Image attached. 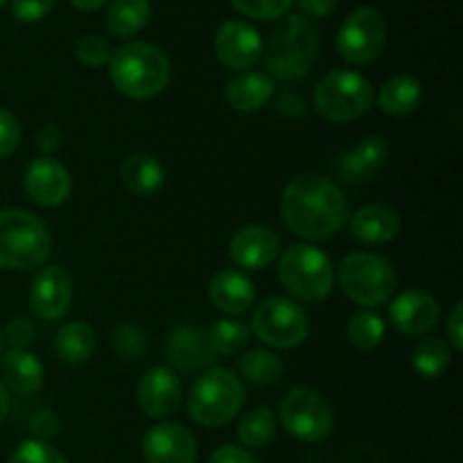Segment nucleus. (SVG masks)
Here are the masks:
<instances>
[{"mask_svg": "<svg viewBox=\"0 0 463 463\" xmlns=\"http://www.w3.org/2000/svg\"><path fill=\"white\" fill-rule=\"evenodd\" d=\"M276 84L267 72H238L233 80L226 84L224 99L233 111L238 113H256L265 107L274 95Z\"/></svg>", "mask_w": 463, "mask_h": 463, "instance_id": "25", "label": "nucleus"}, {"mask_svg": "<svg viewBox=\"0 0 463 463\" xmlns=\"http://www.w3.org/2000/svg\"><path fill=\"white\" fill-rule=\"evenodd\" d=\"M111 348L118 360L136 364V362H143L145 355H147V335L134 324H120L111 333Z\"/></svg>", "mask_w": 463, "mask_h": 463, "instance_id": "34", "label": "nucleus"}, {"mask_svg": "<svg viewBox=\"0 0 463 463\" xmlns=\"http://www.w3.org/2000/svg\"><path fill=\"white\" fill-rule=\"evenodd\" d=\"M231 5L240 14L256 21H279L289 12L294 0H231Z\"/></svg>", "mask_w": 463, "mask_h": 463, "instance_id": "36", "label": "nucleus"}, {"mask_svg": "<svg viewBox=\"0 0 463 463\" xmlns=\"http://www.w3.org/2000/svg\"><path fill=\"white\" fill-rule=\"evenodd\" d=\"M208 463H260L247 448L233 446V443H226V446H220L211 455V461Z\"/></svg>", "mask_w": 463, "mask_h": 463, "instance_id": "43", "label": "nucleus"}, {"mask_svg": "<svg viewBox=\"0 0 463 463\" xmlns=\"http://www.w3.org/2000/svg\"><path fill=\"white\" fill-rule=\"evenodd\" d=\"M72 7L80 9V12H95V9L104 7L109 0H71Z\"/></svg>", "mask_w": 463, "mask_h": 463, "instance_id": "47", "label": "nucleus"}, {"mask_svg": "<svg viewBox=\"0 0 463 463\" xmlns=\"http://www.w3.org/2000/svg\"><path fill=\"white\" fill-rule=\"evenodd\" d=\"M72 303V279L57 265L41 267L30 288V306L43 321H61Z\"/></svg>", "mask_w": 463, "mask_h": 463, "instance_id": "16", "label": "nucleus"}, {"mask_svg": "<svg viewBox=\"0 0 463 463\" xmlns=\"http://www.w3.org/2000/svg\"><path fill=\"white\" fill-rule=\"evenodd\" d=\"M61 131H59L57 127L45 125L41 127L39 134H36V147H39L45 156H50V154H54L61 147Z\"/></svg>", "mask_w": 463, "mask_h": 463, "instance_id": "45", "label": "nucleus"}, {"mask_svg": "<svg viewBox=\"0 0 463 463\" xmlns=\"http://www.w3.org/2000/svg\"><path fill=\"white\" fill-rule=\"evenodd\" d=\"M9 463H68L66 457L41 439H27L9 457Z\"/></svg>", "mask_w": 463, "mask_h": 463, "instance_id": "35", "label": "nucleus"}, {"mask_svg": "<svg viewBox=\"0 0 463 463\" xmlns=\"http://www.w3.org/2000/svg\"><path fill=\"white\" fill-rule=\"evenodd\" d=\"M265 52L260 32L247 21H224L215 34V54L222 66L247 72L256 66Z\"/></svg>", "mask_w": 463, "mask_h": 463, "instance_id": "12", "label": "nucleus"}, {"mask_svg": "<svg viewBox=\"0 0 463 463\" xmlns=\"http://www.w3.org/2000/svg\"><path fill=\"white\" fill-rule=\"evenodd\" d=\"M0 373H3L5 387L18 396H34L45 384V366L30 351L12 348V351L5 353Z\"/></svg>", "mask_w": 463, "mask_h": 463, "instance_id": "24", "label": "nucleus"}, {"mask_svg": "<svg viewBox=\"0 0 463 463\" xmlns=\"http://www.w3.org/2000/svg\"><path fill=\"white\" fill-rule=\"evenodd\" d=\"M208 339H211V348L215 357H231L240 355L247 351L249 339H251V328L240 319H220L213 324L208 330Z\"/></svg>", "mask_w": 463, "mask_h": 463, "instance_id": "32", "label": "nucleus"}, {"mask_svg": "<svg viewBox=\"0 0 463 463\" xmlns=\"http://www.w3.org/2000/svg\"><path fill=\"white\" fill-rule=\"evenodd\" d=\"M348 202L333 179L303 172L288 181L280 194V220L306 242H326L348 222Z\"/></svg>", "mask_w": 463, "mask_h": 463, "instance_id": "1", "label": "nucleus"}, {"mask_svg": "<svg viewBox=\"0 0 463 463\" xmlns=\"http://www.w3.org/2000/svg\"><path fill=\"white\" fill-rule=\"evenodd\" d=\"M240 378L258 387H271L279 383L285 373V364L279 355L265 351V348H253V351L240 353L238 360Z\"/></svg>", "mask_w": 463, "mask_h": 463, "instance_id": "29", "label": "nucleus"}, {"mask_svg": "<svg viewBox=\"0 0 463 463\" xmlns=\"http://www.w3.org/2000/svg\"><path fill=\"white\" fill-rule=\"evenodd\" d=\"M446 337H448V344H450L457 353L463 351V303L461 301H457L455 306H452L450 315H448Z\"/></svg>", "mask_w": 463, "mask_h": 463, "instance_id": "42", "label": "nucleus"}, {"mask_svg": "<svg viewBox=\"0 0 463 463\" xmlns=\"http://www.w3.org/2000/svg\"><path fill=\"white\" fill-rule=\"evenodd\" d=\"M279 430V416L271 407H256V410L247 411L240 419L238 425V439L242 441V448L249 450H262L269 446Z\"/></svg>", "mask_w": 463, "mask_h": 463, "instance_id": "30", "label": "nucleus"}, {"mask_svg": "<svg viewBox=\"0 0 463 463\" xmlns=\"http://www.w3.org/2000/svg\"><path fill=\"white\" fill-rule=\"evenodd\" d=\"M213 306L226 317H240L256 303V285L244 271L222 269L208 283Z\"/></svg>", "mask_w": 463, "mask_h": 463, "instance_id": "22", "label": "nucleus"}, {"mask_svg": "<svg viewBox=\"0 0 463 463\" xmlns=\"http://www.w3.org/2000/svg\"><path fill=\"white\" fill-rule=\"evenodd\" d=\"M21 122L7 109H0V158H9L21 147Z\"/></svg>", "mask_w": 463, "mask_h": 463, "instance_id": "38", "label": "nucleus"}, {"mask_svg": "<svg viewBox=\"0 0 463 463\" xmlns=\"http://www.w3.org/2000/svg\"><path fill=\"white\" fill-rule=\"evenodd\" d=\"M165 357L181 373H203L217 360L211 348L208 330L197 324H179L165 339Z\"/></svg>", "mask_w": 463, "mask_h": 463, "instance_id": "13", "label": "nucleus"}, {"mask_svg": "<svg viewBox=\"0 0 463 463\" xmlns=\"http://www.w3.org/2000/svg\"><path fill=\"white\" fill-rule=\"evenodd\" d=\"M279 419L294 439L306 443L324 441L335 428L333 407L312 387L289 389L279 402Z\"/></svg>", "mask_w": 463, "mask_h": 463, "instance_id": "10", "label": "nucleus"}, {"mask_svg": "<svg viewBox=\"0 0 463 463\" xmlns=\"http://www.w3.org/2000/svg\"><path fill=\"white\" fill-rule=\"evenodd\" d=\"M95 330L84 321H71L61 326L54 337V353L59 362L66 366H81L93 357L95 353Z\"/></svg>", "mask_w": 463, "mask_h": 463, "instance_id": "28", "label": "nucleus"}, {"mask_svg": "<svg viewBox=\"0 0 463 463\" xmlns=\"http://www.w3.org/2000/svg\"><path fill=\"white\" fill-rule=\"evenodd\" d=\"M181 396H184L181 380L170 366L149 369L136 387V402L149 419H167L175 414L181 405Z\"/></svg>", "mask_w": 463, "mask_h": 463, "instance_id": "18", "label": "nucleus"}, {"mask_svg": "<svg viewBox=\"0 0 463 463\" xmlns=\"http://www.w3.org/2000/svg\"><path fill=\"white\" fill-rule=\"evenodd\" d=\"M32 339H34V328H32V324L27 319L9 321L7 328L3 330V342L16 348V351H25V346Z\"/></svg>", "mask_w": 463, "mask_h": 463, "instance_id": "40", "label": "nucleus"}, {"mask_svg": "<svg viewBox=\"0 0 463 463\" xmlns=\"http://www.w3.org/2000/svg\"><path fill=\"white\" fill-rule=\"evenodd\" d=\"M411 366L423 380H437L450 366V346L441 337H423L411 348Z\"/></svg>", "mask_w": 463, "mask_h": 463, "instance_id": "31", "label": "nucleus"}, {"mask_svg": "<svg viewBox=\"0 0 463 463\" xmlns=\"http://www.w3.org/2000/svg\"><path fill=\"white\" fill-rule=\"evenodd\" d=\"M389 319L405 337H425L441 319V303L425 289H407L392 301Z\"/></svg>", "mask_w": 463, "mask_h": 463, "instance_id": "15", "label": "nucleus"}, {"mask_svg": "<svg viewBox=\"0 0 463 463\" xmlns=\"http://www.w3.org/2000/svg\"><path fill=\"white\" fill-rule=\"evenodd\" d=\"M57 0H12V14L21 23L43 21L54 9Z\"/></svg>", "mask_w": 463, "mask_h": 463, "instance_id": "39", "label": "nucleus"}, {"mask_svg": "<svg viewBox=\"0 0 463 463\" xmlns=\"http://www.w3.org/2000/svg\"><path fill=\"white\" fill-rule=\"evenodd\" d=\"M52 253L48 226L21 208L0 211V269L30 271L43 267Z\"/></svg>", "mask_w": 463, "mask_h": 463, "instance_id": "5", "label": "nucleus"}, {"mask_svg": "<svg viewBox=\"0 0 463 463\" xmlns=\"http://www.w3.org/2000/svg\"><path fill=\"white\" fill-rule=\"evenodd\" d=\"M197 455V439L181 423H158L143 437V457L147 463H194Z\"/></svg>", "mask_w": 463, "mask_h": 463, "instance_id": "19", "label": "nucleus"}, {"mask_svg": "<svg viewBox=\"0 0 463 463\" xmlns=\"http://www.w3.org/2000/svg\"><path fill=\"white\" fill-rule=\"evenodd\" d=\"M342 292L357 306L373 310L392 301L398 276L387 258L371 251H353L339 262L335 274Z\"/></svg>", "mask_w": 463, "mask_h": 463, "instance_id": "6", "label": "nucleus"}, {"mask_svg": "<svg viewBox=\"0 0 463 463\" xmlns=\"http://www.w3.org/2000/svg\"><path fill=\"white\" fill-rule=\"evenodd\" d=\"M279 280L297 301L321 303L335 289V267L321 249L292 244L279 256Z\"/></svg>", "mask_w": 463, "mask_h": 463, "instance_id": "7", "label": "nucleus"}, {"mask_svg": "<svg viewBox=\"0 0 463 463\" xmlns=\"http://www.w3.org/2000/svg\"><path fill=\"white\" fill-rule=\"evenodd\" d=\"M423 102V86L411 75H396L383 84L378 93L380 111L392 118L411 116Z\"/></svg>", "mask_w": 463, "mask_h": 463, "instance_id": "26", "label": "nucleus"}, {"mask_svg": "<svg viewBox=\"0 0 463 463\" xmlns=\"http://www.w3.org/2000/svg\"><path fill=\"white\" fill-rule=\"evenodd\" d=\"M9 407H12V396H9V389L5 387L3 380H0V423L7 419Z\"/></svg>", "mask_w": 463, "mask_h": 463, "instance_id": "46", "label": "nucleus"}, {"mask_svg": "<svg viewBox=\"0 0 463 463\" xmlns=\"http://www.w3.org/2000/svg\"><path fill=\"white\" fill-rule=\"evenodd\" d=\"M387 36L389 27L384 14L380 9L364 5V7H357L355 12L344 18L335 45H337L339 57L346 63L366 66V63H373L383 54L384 45H387Z\"/></svg>", "mask_w": 463, "mask_h": 463, "instance_id": "11", "label": "nucleus"}, {"mask_svg": "<svg viewBox=\"0 0 463 463\" xmlns=\"http://www.w3.org/2000/svg\"><path fill=\"white\" fill-rule=\"evenodd\" d=\"M348 233L360 244H389L401 233V215L389 203H366L348 215Z\"/></svg>", "mask_w": 463, "mask_h": 463, "instance_id": "21", "label": "nucleus"}, {"mask_svg": "<svg viewBox=\"0 0 463 463\" xmlns=\"http://www.w3.org/2000/svg\"><path fill=\"white\" fill-rule=\"evenodd\" d=\"M251 333L267 346L289 351L301 346L310 335V317L301 303L283 297H269L253 310Z\"/></svg>", "mask_w": 463, "mask_h": 463, "instance_id": "9", "label": "nucleus"}, {"mask_svg": "<svg viewBox=\"0 0 463 463\" xmlns=\"http://www.w3.org/2000/svg\"><path fill=\"white\" fill-rule=\"evenodd\" d=\"M152 18L149 0H111L104 12V27L113 39H131Z\"/></svg>", "mask_w": 463, "mask_h": 463, "instance_id": "27", "label": "nucleus"}, {"mask_svg": "<svg viewBox=\"0 0 463 463\" xmlns=\"http://www.w3.org/2000/svg\"><path fill=\"white\" fill-rule=\"evenodd\" d=\"M75 54L80 59V63H84V66L99 68L104 63H109L111 48H109V41L104 36L86 34L75 43Z\"/></svg>", "mask_w": 463, "mask_h": 463, "instance_id": "37", "label": "nucleus"}, {"mask_svg": "<svg viewBox=\"0 0 463 463\" xmlns=\"http://www.w3.org/2000/svg\"><path fill=\"white\" fill-rule=\"evenodd\" d=\"M244 407V383L226 366H211L190 387L188 416L202 428H224Z\"/></svg>", "mask_w": 463, "mask_h": 463, "instance_id": "4", "label": "nucleus"}, {"mask_svg": "<svg viewBox=\"0 0 463 463\" xmlns=\"http://www.w3.org/2000/svg\"><path fill=\"white\" fill-rule=\"evenodd\" d=\"M3 346H5V342H3V330H0V355H3Z\"/></svg>", "mask_w": 463, "mask_h": 463, "instance_id": "48", "label": "nucleus"}, {"mask_svg": "<svg viewBox=\"0 0 463 463\" xmlns=\"http://www.w3.org/2000/svg\"><path fill=\"white\" fill-rule=\"evenodd\" d=\"M389 154H392V147H389L387 138L378 134H369L357 140L346 152L339 154L337 161H335V172L348 184L369 181L387 163Z\"/></svg>", "mask_w": 463, "mask_h": 463, "instance_id": "20", "label": "nucleus"}, {"mask_svg": "<svg viewBox=\"0 0 463 463\" xmlns=\"http://www.w3.org/2000/svg\"><path fill=\"white\" fill-rule=\"evenodd\" d=\"M30 428H32V432L36 434V439H41V441H48V439L57 437V432H59L57 414L50 410L36 411L30 420Z\"/></svg>", "mask_w": 463, "mask_h": 463, "instance_id": "41", "label": "nucleus"}, {"mask_svg": "<svg viewBox=\"0 0 463 463\" xmlns=\"http://www.w3.org/2000/svg\"><path fill=\"white\" fill-rule=\"evenodd\" d=\"M5 3V0H0V5H3Z\"/></svg>", "mask_w": 463, "mask_h": 463, "instance_id": "49", "label": "nucleus"}, {"mask_svg": "<svg viewBox=\"0 0 463 463\" xmlns=\"http://www.w3.org/2000/svg\"><path fill=\"white\" fill-rule=\"evenodd\" d=\"M118 176L134 197H154L165 185L167 172L156 156L136 152L120 163Z\"/></svg>", "mask_w": 463, "mask_h": 463, "instance_id": "23", "label": "nucleus"}, {"mask_svg": "<svg viewBox=\"0 0 463 463\" xmlns=\"http://www.w3.org/2000/svg\"><path fill=\"white\" fill-rule=\"evenodd\" d=\"M229 256L238 269L260 271L279 260L280 238L274 229L262 224H247L229 242Z\"/></svg>", "mask_w": 463, "mask_h": 463, "instance_id": "17", "label": "nucleus"}, {"mask_svg": "<svg viewBox=\"0 0 463 463\" xmlns=\"http://www.w3.org/2000/svg\"><path fill=\"white\" fill-rule=\"evenodd\" d=\"M321 54V36L315 23L301 14L283 18L271 30L267 48L262 52L269 77L279 80H301L310 75Z\"/></svg>", "mask_w": 463, "mask_h": 463, "instance_id": "3", "label": "nucleus"}, {"mask_svg": "<svg viewBox=\"0 0 463 463\" xmlns=\"http://www.w3.org/2000/svg\"><path fill=\"white\" fill-rule=\"evenodd\" d=\"M339 0H297V7L303 18H326L337 9Z\"/></svg>", "mask_w": 463, "mask_h": 463, "instance_id": "44", "label": "nucleus"}, {"mask_svg": "<svg viewBox=\"0 0 463 463\" xmlns=\"http://www.w3.org/2000/svg\"><path fill=\"white\" fill-rule=\"evenodd\" d=\"M109 75L120 95L129 99H152L170 84L172 66L167 54L147 41H131L111 50Z\"/></svg>", "mask_w": 463, "mask_h": 463, "instance_id": "2", "label": "nucleus"}, {"mask_svg": "<svg viewBox=\"0 0 463 463\" xmlns=\"http://www.w3.org/2000/svg\"><path fill=\"white\" fill-rule=\"evenodd\" d=\"M346 335L348 342L355 348H360V351H373V348H378L383 344L384 335H387V324L373 310H360L348 321Z\"/></svg>", "mask_w": 463, "mask_h": 463, "instance_id": "33", "label": "nucleus"}, {"mask_svg": "<svg viewBox=\"0 0 463 463\" xmlns=\"http://www.w3.org/2000/svg\"><path fill=\"white\" fill-rule=\"evenodd\" d=\"M23 188L36 206L57 208L71 197V172L57 158L39 156L27 163L25 175H23Z\"/></svg>", "mask_w": 463, "mask_h": 463, "instance_id": "14", "label": "nucleus"}, {"mask_svg": "<svg viewBox=\"0 0 463 463\" xmlns=\"http://www.w3.org/2000/svg\"><path fill=\"white\" fill-rule=\"evenodd\" d=\"M312 104L324 120L346 125L369 113L373 107V86L360 72L339 68L321 77L312 95Z\"/></svg>", "mask_w": 463, "mask_h": 463, "instance_id": "8", "label": "nucleus"}]
</instances>
